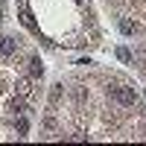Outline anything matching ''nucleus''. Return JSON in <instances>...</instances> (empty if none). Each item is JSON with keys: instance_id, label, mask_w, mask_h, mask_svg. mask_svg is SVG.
<instances>
[{"instance_id": "nucleus-1", "label": "nucleus", "mask_w": 146, "mask_h": 146, "mask_svg": "<svg viewBox=\"0 0 146 146\" xmlns=\"http://www.w3.org/2000/svg\"><path fill=\"white\" fill-rule=\"evenodd\" d=\"M108 96H111L117 105H123V108H131V105L137 102L135 88H108Z\"/></svg>"}, {"instance_id": "nucleus-2", "label": "nucleus", "mask_w": 146, "mask_h": 146, "mask_svg": "<svg viewBox=\"0 0 146 146\" xmlns=\"http://www.w3.org/2000/svg\"><path fill=\"white\" fill-rule=\"evenodd\" d=\"M18 53V41L9 35H0V56H15Z\"/></svg>"}, {"instance_id": "nucleus-3", "label": "nucleus", "mask_w": 146, "mask_h": 146, "mask_svg": "<svg viewBox=\"0 0 146 146\" xmlns=\"http://www.w3.org/2000/svg\"><path fill=\"white\" fill-rule=\"evenodd\" d=\"M140 27H137V23L135 21H129V18H123V21H120V32H123V35H135Z\"/></svg>"}, {"instance_id": "nucleus-4", "label": "nucleus", "mask_w": 146, "mask_h": 146, "mask_svg": "<svg viewBox=\"0 0 146 146\" xmlns=\"http://www.w3.org/2000/svg\"><path fill=\"white\" fill-rule=\"evenodd\" d=\"M18 94L21 96H29L32 94V79H18Z\"/></svg>"}, {"instance_id": "nucleus-5", "label": "nucleus", "mask_w": 146, "mask_h": 146, "mask_svg": "<svg viewBox=\"0 0 146 146\" xmlns=\"http://www.w3.org/2000/svg\"><path fill=\"white\" fill-rule=\"evenodd\" d=\"M29 70H32V79L44 76V64H41V58H32V62H29Z\"/></svg>"}, {"instance_id": "nucleus-6", "label": "nucleus", "mask_w": 146, "mask_h": 146, "mask_svg": "<svg viewBox=\"0 0 146 146\" xmlns=\"http://www.w3.org/2000/svg\"><path fill=\"white\" fill-rule=\"evenodd\" d=\"M12 111H15V114H23V111H27V102H23L21 96H15V100H12Z\"/></svg>"}, {"instance_id": "nucleus-7", "label": "nucleus", "mask_w": 146, "mask_h": 146, "mask_svg": "<svg viewBox=\"0 0 146 146\" xmlns=\"http://www.w3.org/2000/svg\"><path fill=\"white\" fill-rule=\"evenodd\" d=\"M15 129H18V135H27V131H29V120H27V117H18Z\"/></svg>"}, {"instance_id": "nucleus-8", "label": "nucleus", "mask_w": 146, "mask_h": 146, "mask_svg": "<svg viewBox=\"0 0 146 146\" xmlns=\"http://www.w3.org/2000/svg\"><path fill=\"white\" fill-rule=\"evenodd\" d=\"M21 21H23V27H29V29H35V21H32V15H29L27 9L21 12Z\"/></svg>"}, {"instance_id": "nucleus-9", "label": "nucleus", "mask_w": 146, "mask_h": 146, "mask_svg": "<svg viewBox=\"0 0 146 146\" xmlns=\"http://www.w3.org/2000/svg\"><path fill=\"white\" fill-rule=\"evenodd\" d=\"M58 100H62V85H53V91H50V102L56 105Z\"/></svg>"}, {"instance_id": "nucleus-10", "label": "nucleus", "mask_w": 146, "mask_h": 146, "mask_svg": "<svg viewBox=\"0 0 146 146\" xmlns=\"http://www.w3.org/2000/svg\"><path fill=\"white\" fill-rule=\"evenodd\" d=\"M117 58H120V62H131V53L126 50V47H120V50H117Z\"/></svg>"}, {"instance_id": "nucleus-11", "label": "nucleus", "mask_w": 146, "mask_h": 146, "mask_svg": "<svg viewBox=\"0 0 146 146\" xmlns=\"http://www.w3.org/2000/svg\"><path fill=\"white\" fill-rule=\"evenodd\" d=\"M44 129H47V131H56V120L47 117V120H44Z\"/></svg>"}, {"instance_id": "nucleus-12", "label": "nucleus", "mask_w": 146, "mask_h": 146, "mask_svg": "<svg viewBox=\"0 0 146 146\" xmlns=\"http://www.w3.org/2000/svg\"><path fill=\"white\" fill-rule=\"evenodd\" d=\"M3 15H6V9H3V3H0V23H3Z\"/></svg>"}, {"instance_id": "nucleus-13", "label": "nucleus", "mask_w": 146, "mask_h": 146, "mask_svg": "<svg viewBox=\"0 0 146 146\" xmlns=\"http://www.w3.org/2000/svg\"><path fill=\"white\" fill-rule=\"evenodd\" d=\"M21 3H23V0H21Z\"/></svg>"}]
</instances>
